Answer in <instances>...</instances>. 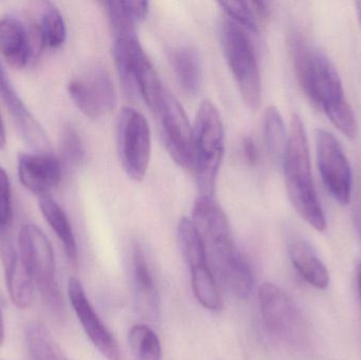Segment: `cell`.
<instances>
[{
	"label": "cell",
	"mask_w": 361,
	"mask_h": 360,
	"mask_svg": "<svg viewBox=\"0 0 361 360\" xmlns=\"http://www.w3.org/2000/svg\"><path fill=\"white\" fill-rule=\"evenodd\" d=\"M68 296L85 333L93 346L107 360H123L122 351L116 337L91 306L82 283L75 277L70 278L68 283Z\"/></svg>",
	"instance_id": "cell-13"
},
{
	"label": "cell",
	"mask_w": 361,
	"mask_h": 360,
	"mask_svg": "<svg viewBox=\"0 0 361 360\" xmlns=\"http://www.w3.org/2000/svg\"><path fill=\"white\" fill-rule=\"evenodd\" d=\"M17 171L23 187L38 197L49 194L59 185L63 175L61 162L48 154H19Z\"/></svg>",
	"instance_id": "cell-16"
},
{
	"label": "cell",
	"mask_w": 361,
	"mask_h": 360,
	"mask_svg": "<svg viewBox=\"0 0 361 360\" xmlns=\"http://www.w3.org/2000/svg\"><path fill=\"white\" fill-rule=\"evenodd\" d=\"M241 149L244 162L248 166H256L259 160V152L254 139L250 137H244L243 141H242Z\"/></svg>",
	"instance_id": "cell-32"
},
{
	"label": "cell",
	"mask_w": 361,
	"mask_h": 360,
	"mask_svg": "<svg viewBox=\"0 0 361 360\" xmlns=\"http://www.w3.org/2000/svg\"><path fill=\"white\" fill-rule=\"evenodd\" d=\"M18 253L44 302L55 314L63 316L65 302L57 283L54 252L48 237L35 224H25L19 230Z\"/></svg>",
	"instance_id": "cell-6"
},
{
	"label": "cell",
	"mask_w": 361,
	"mask_h": 360,
	"mask_svg": "<svg viewBox=\"0 0 361 360\" xmlns=\"http://www.w3.org/2000/svg\"><path fill=\"white\" fill-rule=\"evenodd\" d=\"M316 156L326 192L338 204H350L353 190L351 164L338 139L324 129L316 131Z\"/></svg>",
	"instance_id": "cell-10"
},
{
	"label": "cell",
	"mask_w": 361,
	"mask_h": 360,
	"mask_svg": "<svg viewBox=\"0 0 361 360\" xmlns=\"http://www.w3.org/2000/svg\"><path fill=\"white\" fill-rule=\"evenodd\" d=\"M259 308L269 336L293 351L302 350L310 337L309 325L294 300L278 285L265 283L259 289Z\"/></svg>",
	"instance_id": "cell-7"
},
{
	"label": "cell",
	"mask_w": 361,
	"mask_h": 360,
	"mask_svg": "<svg viewBox=\"0 0 361 360\" xmlns=\"http://www.w3.org/2000/svg\"><path fill=\"white\" fill-rule=\"evenodd\" d=\"M357 287L358 294H360V298L361 302V263L358 266L357 268Z\"/></svg>",
	"instance_id": "cell-36"
},
{
	"label": "cell",
	"mask_w": 361,
	"mask_h": 360,
	"mask_svg": "<svg viewBox=\"0 0 361 360\" xmlns=\"http://www.w3.org/2000/svg\"><path fill=\"white\" fill-rule=\"evenodd\" d=\"M288 255L298 274L312 287L326 290L330 285V274L312 245L301 237L288 241Z\"/></svg>",
	"instance_id": "cell-18"
},
{
	"label": "cell",
	"mask_w": 361,
	"mask_h": 360,
	"mask_svg": "<svg viewBox=\"0 0 361 360\" xmlns=\"http://www.w3.org/2000/svg\"><path fill=\"white\" fill-rule=\"evenodd\" d=\"M8 232H2L1 257L4 278L11 300L17 308L27 309L33 302L34 283L25 262L8 236Z\"/></svg>",
	"instance_id": "cell-17"
},
{
	"label": "cell",
	"mask_w": 361,
	"mask_h": 360,
	"mask_svg": "<svg viewBox=\"0 0 361 360\" xmlns=\"http://www.w3.org/2000/svg\"><path fill=\"white\" fill-rule=\"evenodd\" d=\"M263 137L269 156L273 160L282 161L288 135L283 118L275 106H269L265 109L263 116Z\"/></svg>",
	"instance_id": "cell-26"
},
{
	"label": "cell",
	"mask_w": 361,
	"mask_h": 360,
	"mask_svg": "<svg viewBox=\"0 0 361 360\" xmlns=\"http://www.w3.org/2000/svg\"><path fill=\"white\" fill-rule=\"evenodd\" d=\"M355 225L361 236V198L360 200L358 201L357 205H356Z\"/></svg>",
	"instance_id": "cell-34"
},
{
	"label": "cell",
	"mask_w": 361,
	"mask_h": 360,
	"mask_svg": "<svg viewBox=\"0 0 361 360\" xmlns=\"http://www.w3.org/2000/svg\"><path fill=\"white\" fill-rule=\"evenodd\" d=\"M219 4L231 20L245 31H259L263 20L255 8L254 1H220Z\"/></svg>",
	"instance_id": "cell-29"
},
{
	"label": "cell",
	"mask_w": 361,
	"mask_h": 360,
	"mask_svg": "<svg viewBox=\"0 0 361 360\" xmlns=\"http://www.w3.org/2000/svg\"><path fill=\"white\" fill-rule=\"evenodd\" d=\"M177 235L180 254L190 271L208 266L205 243L190 218L180 220Z\"/></svg>",
	"instance_id": "cell-23"
},
{
	"label": "cell",
	"mask_w": 361,
	"mask_h": 360,
	"mask_svg": "<svg viewBox=\"0 0 361 360\" xmlns=\"http://www.w3.org/2000/svg\"><path fill=\"white\" fill-rule=\"evenodd\" d=\"M190 280L193 295L204 309L212 312L222 310L220 290L209 266L190 271Z\"/></svg>",
	"instance_id": "cell-24"
},
{
	"label": "cell",
	"mask_w": 361,
	"mask_h": 360,
	"mask_svg": "<svg viewBox=\"0 0 361 360\" xmlns=\"http://www.w3.org/2000/svg\"><path fill=\"white\" fill-rule=\"evenodd\" d=\"M6 128H4V120H2L1 116H0V150L6 147Z\"/></svg>",
	"instance_id": "cell-33"
},
{
	"label": "cell",
	"mask_w": 361,
	"mask_h": 360,
	"mask_svg": "<svg viewBox=\"0 0 361 360\" xmlns=\"http://www.w3.org/2000/svg\"><path fill=\"white\" fill-rule=\"evenodd\" d=\"M103 4L114 36L137 32V23L143 21L149 12L147 1H105Z\"/></svg>",
	"instance_id": "cell-22"
},
{
	"label": "cell",
	"mask_w": 361,
	"mask_h": 360,
	"mask_svg": "<svg viewBox=\"0 0 361 360\" xmlns=\"http://www.w3.org/2000/svg\"><path fill=\"white\" fill-rule=\"evenodd\" d=\"M4 340H6V331H4V317L0 310V347L4 344Z\"/></svg>",
	"instance_id": "cell-35"
},
{
	"label": "cell",
	"mask_w": 361,
	"mask_h": 360,
	"mask_svg": "<svg viewBox=\"0 0 361 360\" xmlns=\"http://www.w3.org/2000/svg\"><path fill=\"white\" fill-rule=\"evenodd\" d=\"M128 344L135 360H162V345L147 325H135L129 330Z\"/></svg>",
	"instance_id": "cell-27"
},
{
	"label": "cell",
	"mask_w": 361,
	"mask_h": 360,
	"mask_svg": "<svg viewBox=\"0 0 361 360\" xmlns=\"http://www.w3.org/2000/svg\"><path fill=\"white\" fill-rule=\"evenodd\" d=\"M224 126L212 101H204L193 126V169L200 196L214 197L224 154Z\"/></svg>",
	"instance_id": "cell-5"
},
{
	"label": "cell",
	"mask_w": 361,
	"mask_h": 360,
	"mask_svg": "<svg viewBox=\"0 0 361 360\" xmlns=\"http://www.w3.org/2000/svg\"><path fill=\"white\" fill-rule=\"evenodd\" d=\"M295 74L301 90L348 139L357 137L358 124L338 70L328 55L314 48L302 36L290 37Z\"/></svg>",
	"instance_id": "cell-1"
},
{
	"label": "cell",
	"mask_w": 361,
	"mask_h": 360,
	"mask_svg": "<svg viewBox=\"0 0 361 360\" xmlns=\"http://www.w3.org/2000/svg\"><path fill=\"white\" fill-rule=\"evenodd\" d=\"M116 143L125 173L131 180L142 181L147 173L152 158V131L141 112L130 107L121 111Z\"/></svg>",
	"instance_id": "cell-9"
},
{
	"label": "cell",
	"mask_w": 361,
	"mask_h": 360,
	"mask_svg": "<svg viewBox=\"0 0 361 360\" xmlns=\"http://www.w3.org/2000/svg\"><path fill=\"white\" fill-rule=\"evenodd\" d=\"M114 56L125 90L141 97L152 111H158L166 89L142 46L137 32L116 36Z\"/></svg>",
	"instance_id": "cell-4"
},
{
	"label": "cell",
	"mask_w": 361,
	"mask_h": 360,
	"mask_svg": "<svg viewBox=\"0 0 361 360\" xmlns=\"http://www.w3.org/2000/svg\"><path fill=\"white\" fill-rule=\"evenodd\" d=\"M61 151L63 160L73 166H80L86 160V149L78 131L71 125H66L61 131Z\"/></svg>",
	"instance_id": "cell-30"
},
{
	"label": "cell",
	"mask_w": 361,
	"mask_h": 360,
	"mask_svg": "<svg viewBox=\"0 0 361 360\" xmlns=\"http://www.w3.org/2000/svg\"><path fill=\"white\" fill-rule=\"evenodd\" d=\"M0 54L15 69H20L30 63L27 27L14 17L0 19Z\"/></svg>",
	"instance_id": "cell-19"
},
{
	"label": "cell",
	"mask_w": 361,
	"mask_h": 360,
	"mask_svg": "<svg viewBox=\"0 0 361 360\" xmlns=\"http://www.w3.org/2000/svg\"><path fill=\"white\" fill-rule=\"evenodd\" d=\"M68 93L78 109L91 120L110 113L116 106V88L103 68L91 71L86 80H70Z\"/></svg>",
	"instance_id": "cell-12"
},
{
	"label": "cell",
	"mask_w": 361,
	"mask_h": 360,
	"mask_svg": "<svg viewBox=\"0 0 361 360\" xmlns=\"http://www.w3.org/2000/svg\"><path fill=\"white\" fill-rule=\"evenodd\" d=\"M13 209L10 180L6 170L0 166V230H10L12 224Z\"/></svg>",
	"instance_id": "cell-31"
},
{
	"label": "cell",
	"mask_w": 361,
	"mask_h": 360,
	"mask_svg": "<svg viewBox=\"0 0 361 360\" xmlns=\"http://www.w3.org/2000/svg\"><path fill=\"white\" fill-rule=\"evenodd\" d=\"M282 165L286 192L295 211L317 232H324L326 213L314 184L305 123L298 114H293L290 118Z\"/></svg>",
	"instance_id": "cell-3"
},
{
	"label": "cell",
	"mask_w": 361,
	"mask_h": 360,
	"mask_svg": "<svg viewBox=\"0 0 361 360\" xmlns=\"http://www.w3.org/2000/svg\"><path fill=\"white\" fill-rule=\"evenodd\" d=\"M356 14H357L358 21H360V25L361 27V1L356 2Z\"/></svg>",
	"instance_id": "cell-37"
},
{
	"label": "cell",
	"mask_w": 361,
	"mask_h": 360,
	"mask_svg": "<svg viewBox=\"0 0 361 360\" xmlns=\"http://www.w3.org/2000/svg\"><path fill=\"white\" fill-rule=\"evenodd\" d=\"M38 207L46 219L47 223L52 228L54 234L63 244L68 259L73 264L78 263V249L71 223L61 205L49 194L38 197Z\"/></svg>",
	"instance_id": "cell-20"
},
{
	"label": "cell",
	"mask_w": 361,
	"mask_h": 360,
	"mask_svg": "<svg viewBox=\"0 0 361 360\" xmlns=\"http://www.w3.org/2000/svg\"><path fill=\"white\" fill-rule=\"evenodd\" d=\"M191 220L225 289L235 297L246 299L254 287L252 271L233 240L226 213L214 197L200 196L193 205Z\"/></svg>",
	"instance_id": "cell-2"
},
{
	"label": "cell",
	"mask_w": 361,
	"mask_h": 360,
	"mask_svg": "<svg viewBox=\"0 0 361 360\" xmlns=\"http://www.w3.org/2000/svg\"><path fill=\"white\" fill-rule=\"evenodd\" d=\"M171 67L183 90L188 94L199 92L202 85V61L191 46H178L169 55Z\"/></svg>",
	"instance_id": "cell-21"
},
{
	"label": "cell",
	"mask_w": 361,
	"mask_h": 360,
	"mask_svg": "<svg viewBox=\"0 0 361 360\" xmlns=\"http://www.w3.org/2000/svg\"><path fill=\"white\" fill-rule=\"evenodd\" d=\"M0 97L8 109L19 137L32 149L44 154L49 149L46 131L30 112L15 89L0 58Z\"/></svg>",
	"instance_id": "cell-14"
},
{
	"label": "cell",
	"mask_w": 361,
	"mask_h": 360,
	"mask_svg": "<svg viewBox=\"0 0 361 360\" xmlns=\"http://www.w3.org/2000/svg\"><path fill=\"white\" fill-rule=\"evenodd\" d=\"M27 348L33 360H68L51 335L40 323H32L25 331Z\"/></svg>",
	"instance_id": "cell-25"
},
{
	"label": "cell",
	"mask_w": 361,
	"mask_h": 360,
	"mask_svg": "<svg viewBox=\"0 0 361 360\" xmlns=\"http://www.w3.org/2000/svg\"><path fill=\"white\" fill-rule=\"evenodd\" d=\"M131 281L137 313L146 321L157 323L161 317V298L143 247L131 244Z\"/></svg>",
	"instance_id": "cell-15"
},
{
	"label": "cell",
	"mask_w": 361,
	"mask_h": 360,
	"mask_svg": "<svg viewBox=\"0 0 361 360\" xmlns=\"http://www.w3.org/2000/svg\"><path fill=\"white\" fill-rule=\"evenodd\" d=\"M38 23L47 46L59 49L65 44L67 38L65 19L55 4L51 1L42 2Z\"/></svg>",
	"instance_id": "cell-28"
},
{
	"label": "cell",
	"mask_w": 361,
	"mask_h": 360,
	"mask_svg": "<svg viewBox=\"0 0 361 360\" xmlns=\"http://www.w3.org/2000/svg\"><path fill=\"white\" fill-rule=\"evenodd\" d=\"M221 42L227 65L248 107L257 109L262 99V82L256 51L243 27L226 19L221 27Z\"/></svg>",
	"instance_id": "cell-8"
},
{
	"label": "cell",
	"mask_w": 361,
	"mask_h": 360,
	"mask_svg": "<svg viewBox=\"0 0 361 360\" xmlns=\"http://www.w3.org/2000/svg\"><path fill=\"white\" fill-rule=\"evenodd\" d=\"M157 116L161 135L173 160L184 169H193V127L175 95L166 90Z\"/></svg>",
	"instance_id": "cell-11"
}]
</instances>
